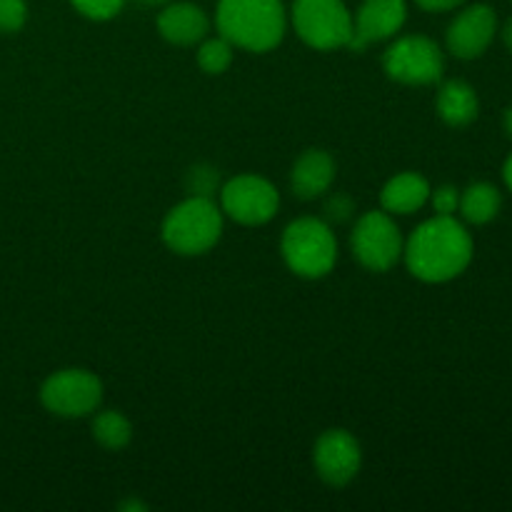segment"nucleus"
Returning a JSON list of instances; mask_svg holds the SVG:
<instances>
[{
  "instance_id": "5701e85b",
  "label": "nucleus",
  "mask_w": 512,
  "mask_h": 512,
  "mask_svg": "<svg viewBox=\"0 0 512 512\" xmlns=\"http://www.w3.org/2000/svg\"><path fill=\"white\" fill-rule=\"evenodd\" d=\"M428 203L433 205L435 215H455L460 208V190L455 185H440L430 190Z\"/></svg>"
},
{
  "instance_id": "423d86ee",
  "label": "nucleus",
  "mask_w": 512,
  "mask_h": 512,
  "mask_svg": "<svg viewBox=\"0 0 512 512\" xmlns=\"http://www.w3.org/2000/svg\"><path fill=\"white\" fill-rule=\"evenodd\" d=\"M350 250L353 258L370 273H388L403 260L405 238L395 215L380 210L360 215L350 233Z\"/></svg>"
},
{
  "instance_id": "4468645a",
  "label": "nucleus",
  "mask_w": 512,
  "mask_h": 512,
  "mask_svg": "<svg viewBox=\"0 0 512 512\" xmlns=\"http://www.w3.org/2000/svg\"><path fill=\"white\" fill-rule=\"evenodd\" d=\"M335 173H338V165L333 155L328 150L310 148L300 153V158L290 168V190L300 200H315L333 188Z\"/></svg>"
},
{
  "instance_id": "39448f33",
  "label": "nucleus",
  "mask_w": 512,
  "mask_h": 512,
  "mask_svg": "<svg viewBox=\"0 0 512 512\" xmlns=\"http://www.w3.org/2000/svg\"><path fill=\"white\" fill-rule=\"evenodd\" d=\"M290 23L305 45L315 50L350 48L353 13L343 0H293Z\"/></svg>"
},
{
  "instance_id": "c756f323",
  "label": "nucleus",
  "mask_w": 512,
  "mask_h": 512,
  "mask_svg": "<svg viewBox=\"0 0 512 512\" xmlns=\"http://www.w3.org/2000/svg\"><path fill=\"white\" fill-rule=\"evenodd\" d=\"M140 3H143V5H153V8H155V5H168L170 0H140Z\"/></svg>"
},
{
  "instance_id": "cd10ccee",
  "label": "nucleus",
  "mask_w": 512,
  "mask_h": 512,
  "mask_svg": "<svg viewBox=\"0 0 512 512\" xmlns=\"http://www.w3.org/2000/svg\"><path fill=\"white\" fill-rule=\"evenodd\" d=\"M120 510H145V505L138 503V500H128V503L120 505Z\"/></svg>"
},
{
  "instance_id": "9b49d317",
  "label": "nucleus",
  "mask_w": 512,
  "mask_h": 512,
  "mask_svg": "<svg viewBox=\"0 0 512 512\" xmlns=\"http://www.w3.org/2000/svg\"><path fill=\"white\" fill-rule=\"evenodd\" d=\"M495 33H498V15L490 5L478 3L455 15L445 33V45L455 58L475 60L490 48Z\"/></svg>"
},
{
  "instance_id": "7ed1b4c3",
  "label": "nucleus",
  "mask_w": 512,
  "mask_h": 512,
  "mask_svg": "<svg viewBox=\"0 0 512 512\" xmlns=\"http://www.w3.org/2000/svg\"><path fill=\"white\" fill-rule=\"evenodd\" d=\"M225 215L213 198L188 195L183 203L173 205L160 225L165 248L183 258H195L213 250L223 238Z\"/></svg>"
},
{
  "instance_id": "1a4fd4ad",
  "label": "nucleus",
  "mask_w": 512,
  "mask_h": 512,
  "mask_svg": "<svg viewBox=\"0 0 512 512\" xmlns=\"http://www.w3.org/2000/svg\"><path fill=\"white\" fill-rule=\"evenodd\" d=\"M220 210L233 223L258 228L270 223L280 210V193L268 178L255 173H243L220 185Z\"/></svg>"
},
{
  "instance_id": "aec40b11",
  "label": "nucleus",
  "mask_w": 512,
  "mask_h": 512,
  "mask_svg": "<svg viewBox=\"0 0 512 512\" xmlns=\"http://www.w3.org/2000/svg\"><path fill=\"white\" fill-rule=\"evenodd\" d=\"M185 190L200 198H213L220 193V175L213 165L198 163L185 173Z\"/></svg>"
},
{
  "instance_id": "9d476101",
  "label": "nucleus",
  "mask_w": 512,
  "mask_h": 512,
  "mask_svg": "<svg viewBox=\"0 0 512 512\" xmlns=\"http://www.w3.org/2000/svg\"><path fill=\"white\" fill-rule=\"evenodd\" d=\"M313 465L323 483L345 488L358 478L360 465H363V448L350 430L330 428L315 440Z\"/></svg>"
},
{
  "instance_id": "393cba45",
  "label": "nucleus",
  "mask_w": 512,
  "mask_h": 512,
  "mask_svg": "<svg viewBox=\"0 0 512 512\" xmlns=\"http://www.w3.org/2000/svg\"><path fill=\"white\" fill-rule=\"evenodd\" d=\"M463 3L465 0H415V5L428 10V13H445V10H455Z\"/></svg>"
},
{
  "instance_id": "6e6552de",
  "label": "nucleus",
  "mask_w": 512,
  "mask_h": 512,
  "mask_svg": "<svg viewBox=\"0 0 512 512\" xmlns=\"http://www.w3.org/2000/svg\"><path fill=\"white\" fill-rule=\"evenodd\" d=\"M40 403L58 418H88L103 403V383L85 368H65L40 385Z\"/></svg>"
},
{
  "instance_id": "2eb2a0df",
  "label": "nucleus",
  "mask_w": 512,
  "mask_h": 512,
  "mask_svg": "<svg viewBox=\"0 0 512 512\" xmlns=\"http://www.w3.org/2000/svg\"><path fill=\"white\" fill-rule=\"evenodd\" d=\"M430 183L415 170L393 175L380 190V208L390 215H413L423 210L430 200Z\"/></svg>"
},
{
  "instance_id": "c85d7f7f",
  "label": "nucleus",
  "mask_w": 512,
  "mask_h": 512,
  "mask_svg": "<svg viewBox=\"0 0 512 512\" xmlns=\"http://www.w3.org/2000/svg\"><path fill=\"white\" fill-rule=\"evenodd\" d=\"M503 123H505V133H508L510 138H512V108L505 110V118H503Z\"/></svg>"
},
{
  "instance_id": "b1692460",
  "label": "nucleus",
  "mask_w": 512,
  "mask_h": 512,
  "mask_svg": "<svg viewBox=\"0 0 512 512\" xmlns=\"http://www.w3.org/2000/svg\"><path fill=\"white\" fill-rule=\"evenodd\" d=\"M355 205L353 200L348 198V195H335V198H330L328 203H325V220H335V223H343V220H348L350 215H353Z\"/></svg>"
},
{
  "instance_id": "6ab92c4d",
  "label": "nucleus",
  "mask_w": 512,
  "mask_h": 512,
  "mask_svg": "<svg viewBox=\"0 0 512 512\" xmlns=\"http://www.w3.org/2000/svg\"><path fill=\"white\" fill-rule=\"evenodd\" d=\"M195 58H198V68L205 75H223L233 65L235 45L218 33L215 38L200 40Z\"/></svg>"
},
{
  "instance_id": "a211bd4d",
  "label": "nucleus",
  "mask_w": 512,
  "mask_h": 512,
  "mask_svg": "<svg viewBox=\"0 0 512 512\" xmlns=\"http://www.w3.org/2000/svg\"><path fill=\"white\" fill-rule=\"evenodd\" d=\"M90 433L100 448L118 453V450L128 448L133 440V423L120 410H103L90 423Z\"/></svg>"
},
{
  "instance_id": "a878e982",
  "label": "nucleus",
  "mask_w": 512,
  "mask_h": 512,
  "mask_svg": "<svg viewBox=\"0 0 512 512\" xmlns=\"http://www.w3.org/2000/svg\"><path fill=\"white\" fill-rule=\"evenodd\" d=\"M503 43H505V48L512 53V18H508V23H505V28H503Z\"/></svg>"
},
{
  "instance_id": "bb28decb",
  "label": "nucleus",
  "mask_w": 512,
  "mask_h": 512,
  "mask_svg": "<svg viewBox=\"0 0 512 512\" xmlns=\"http://www.w3.org/2000/svg\"><path fill=\"white\" fill-rule=\"evenodd\" d=\"M503 178H505V185L512 190V155L505 160V165H503Z\"/></svg>"
},
{
  "instance_id": "f8f14e48",
  "label": "nucleus",
  "mask_w": 512,
  "mask_h": 512,
  "mask_svg": "<svg viewBox=\"0 0 512 512\" xmlns=\"http://www.w3.org/2000/svg\"><path fill=\"white\" fill-rule=\"evenodd\" d=\"M408 20L405 0H363L358 13L353 15V50H365L373 43L395 38Z\"/></svg>"
},
{
  "instance_id": "dca6fc26",
  "label": "nucleus",
  "mask_w": 512,
  "mask_h": 512,
  "mask_svg": "<svg viewBox=\"0 0 512 512\" xmlns=\"http://www.w3.org/2000/svg\"><path fill=\"white\" fill-rule=\"evenodd\" d=\"M435 110H438L440 120L450 128H465V125L475 123L480 113L478 93L465 80H448L440 85L438 98H435Z\"/></svg>"
},
{
  "instance_id": "f3484780",
  "label": "nucleus",
  "mask_w": 512,
  "mask_h": 512,
  "mask_svg": "<svg viewBox=\"0 0 512 512\" xmlns=\"http://www.w3.org/2000/svg\"><path fill=\"white\" fill-rule=\"evenodd\" d=\"M503 208V195L490 183H473L460 190V213L470 225H485L498 218Z\"/></svg>"
},
{
  "instance_id": "0eeeda50",
  "label": "nucleus",
  "mask_w": 512,
  "mask_h": 512,
  "mask_svg": "<svg viewBox=\"0 0 512 512\" xmlns=\"http://www.w3.org/2000/svg\"><path fill=\"white\" fill-rule=\"evenodd\" d=\"M383 70L400 85H433L445 73V53L428 35H400L385 50Z\"/></svg>"
},
{
  "instance_id": "4be33fe9",
  "label": "nucleus",
  "mask_w": 512,
  "mask_h": 512,
  "mask_svg": "<svg viewBox=\"0 0 512 512\" xmlns=\"http://www.w3.org/2000/svg\"><path fill=\"white\" fill-rule=\"evenodd\" d=\"M28 23V3L25 0H0V33H20Z\"/></svg>"
},
{
  "instance_id": "f03ea898",
  "label": "nucleus",
  "mask_w": 512,
  "mask_h": 512,
  "mask_svg": "<svg viewBox=\"0 0 512 512\" xmlns=\"http://www.w3.org/2000/svg\"><path fill=\"white\" fill-rule=\"evenodd\" d=\"M215 25L235 48L268 53L283 43L288 10L283 0H218Z\"/></svg>"
},
{
  "instance_id": "412c9836",
  "label": "nucleus",
  "mask_w": 512,
  "mask_h": 512,
  "mask_svg": "<svg viewBox=\"0 0 512 512\" xmlns=\"http://www.w3.org/2000/svg\"><path fill=\"white\" fill-rule=\"evenodd\" d=\"M70 5L83 18L103 23V20H113L115 15H120V10L125 8V0H70Z\"/></svg>"
},
{
  "instance_id": "ddd939ff",
  "label": "nucleus",
  "mask_w": 512,
  "mask_h": 512,
  "mask_svg": "<svg viewBox=\"0 0 512 512\" xmlns=\"http://www.w3.org/2000/svg\"><path fill=\"white\" fill-rule=\"evenodd\" d=\"M158 33L160 38L168 40V43L180 45H195L200 43L203 38H208L210 33V18L200 5L188 3H168L163 5V10L158 13Z\"/></svg>"
},
{
  "instance_id": "f257e3e1",
  "label": "nucleus",
  "mask_w": 512,
  "mask_h": 512,
  "mask_svg": "<svg viewBox=\"0 0 512 512\" xmlns=\"http://www.w3.org/2000/svg\"><path fill=\"white\" fill-rule=\"evenodd\" d=\"M403 260L410 275L423 283H448L473 260V238L455 215H433L405 240Z\"/></svg>"
},
{
  "instance_id": "20e7f679",
  "label": "nucleus",
  "mask_w": 512,
  "mask_h": 512,
  "mask_svg": "<svg viewBox=\"0 0 512 512\" xmlns=\"http://www.w3.org/2000/svg\"><path fill=\"white\" fill-rule=\"evenodd\" d=\"M280 255L293 275L318 280L333 273L338 263V240L323 218H298L288 223L280 238Z\"/></svg>"
}]
</instances>
